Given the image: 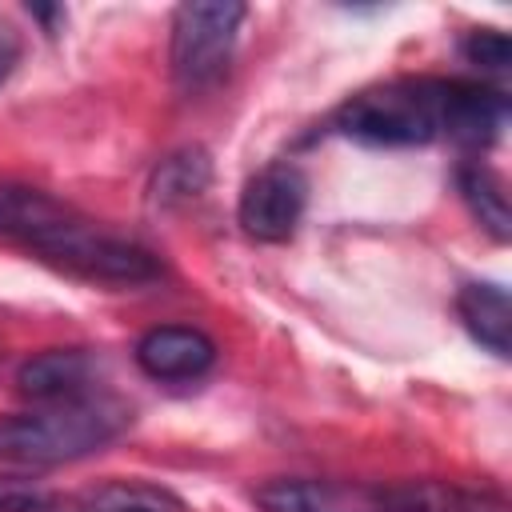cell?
Listing matches in <instances>:
<instances>
[{
    "instance_id": "1",
    "label": "cell",
    "mask_w": 512,
    "mask_h": 512,
    "mask_svg": "<svg viewBox=\"0 0 512 512\" xmlns=\"http://www.w3.org/2000/svg\"><path fill=\"white\" fill-rule=\"evenodd\" d=\"M124 424V412L104 400L44 404L36 412L0 416V464H68L100 452Z\"/></svg>"
},
{
    "instance_id": "12",
    "label": "cell",
    "mask_w": 512,
    "mask_h": 512,
    "mask_svg": "<svg viewBox=\"0 0 512 512\" xmlns=\"http://www.w3.org/2000/svg\"><path fill=\"white\" fill-rule=\"evenodd\" d=\"M456 188L468 204V212L476 216V224L492 236V240H508L512 236V212H508V192H504V180L480 164V160H464L456 168Z\"/></svg>"
},
{
    "instance_id": "4",
    "label": "cell",
    "mask_w": 512,
    "mask_h": 512,
    "mask_svg": "<svg viewBox=\"0 0 512 512\" xmlns=\"http://www.w3.org/2000/svg\"><path fill=\"white\" fill-rule=\"evenodd\" d=\"M44 264L60 268L64 276L88 280V284H112V288H136L160 276V264L148 248L108 236L100 228H92L88 220H80L48 256Z\"/></svg>"
},
{
    "instance_id": "2",
    "label": "cell",
    "mask_w": 512,
    "mask_h": 512,
    "mask_svg": "<svg viewBox=\"0 0 512 512\" xmlns=\"http://www.w3.org/2000/svg\"><path fill=\"white\" fill-rule=\"evenodd\" d=\"M444 92L448 80H392L356 92L340 112L336 128L372 148H412L444 136Z\"/></svg>"
},
{
    "instance_id": "7",
    "label": "cell",
    "mask_w": 512,
    "mask_h": 512,
    "mask_svg": "<svg viewBox=\"0 0 512 512\" xmlns=\"http://www.w3.org/2000/svg\"><path fill=\"white\" fill-rule=\"evenodd\" d=\"M136 364L152 380H196L216 364V344L188 324H164L140 336L136 344Z\"/></svg>"
},
{
    "instance_id": "5",
    "label": "cell",
    "mask_w": 512,
    "mask_h": 512,
    "mask_svg": "<svg viewBox=\"0 0 512 512\" xmlns=\"http://www.w3.org/2000/svg\"><path fill=\"white\" fill-rule=\"evenodd\" d=\"M304 204H308L304 172L296 164L280 160V164L260 168L244 184L240 204H236V220L252 240L284 244V240H292V232H296V224L304 216Z\"/></svg>"
},
{
    "instance_id": "14",
    "label": "cell",
    "mask_w": 512,
    "mask_h": 512,
    "mask_svg": "<svg viewBox=\"0 0 512 512\" xmlns=\"http://www.w3.org/2000/svg\"><path fill=\"white\" fill-rule=\"evenodd\" d=\"M88 512H180V500L160 488V484H144V480H112L104 488H96L84 500Z\"/></svg>"
},
{
    "instance_id": "3",
    "label": "cell",
    "mask_w": 512,
    "mask_h": 512,
    "mask_svg": "<svg viewBox=\"0 0 512 512\" xmlns=\"http://www.w3.org/2000/svg\"><path fill=\"white\" fill-rule=\"evenodd\" d=\"M248 8L232 0H204V4H180L172 16V48L168 64L184 92L212 88L236 48V32L244 24Z\"/></svg>"
},
{
    "instance_id": "10",
    "label": "cell",
    "mask_w": 512,
    "mask_h": 512,
    "mask_svg": "<svg viewBox=\"0 0 512 512\" xmlns=\"http://www.w3.org/2000/svg\"><path fill=\"white\" fill-rule=\"evenodd\" d=\"M264 512H372L376 488H348L332 480H272L256 492Z\"/></svg>"
},
{
    "instance_id": "9",
    "label": "cell",
    "mask_w": 512,
    "mask_h": 512,
    "mask_svg": "<svg viewBox=\"0 0 512 512\" xmlns=\"http://www.w3.org/2000/svg\"><path fill=\"white\" fill-rule=\"evenodd\" d=\"M16 384L28 400L36 404H68V400H88L92 384V356L80 348H48L32 360L20 364Z\"/></svg>"
},
{
    "instance_id": "18",
    "label": "cell",
    "mask_w": 512,
    "mask_h": 512,
    "mask_svg": "<svg viewBox=\"0 0 512 512\" xmlns=\"http://www.w3.org/2000/svg\"><path fill=\"white\" fill-rule=\"evenodd\" d=\"M372 512H412V508H400V504H384L380 496H376V508Z\"/></svg>"
},
{
    "instance_id": "6",
    "label": "cell",
    "mask_w": 512,
    "mask_h": 512,
    "mask_svg": "<svg viewBox=\"0 0 512 512\" xmlns=\"http://www.w3.org/2000/svg\"><path fill=\"white\" fill-rule=\"evenodd\" d=\"M76 220L80 216L44 188L12 184V180L0 184V240L8 244H24L28 252L44 256Z\"/></svg>"
},
{
    "instance_id": "17",
    "label": "cell",
    "mask_w": 512,
    "mask_h": 512,
    "mask_svg": "<svg viewBox=\"0 0 512 512\" xmlns=\"http://www.w3.org/2000/svg\"><path fill=\"white\" fill-rule=\"evenodd\" d=\"M16 60H20V40H16L12 24H4V20H0V84L12 76Z\"/></svg>"
},
{
    "instance_id": "16",
    "label": "cell",
    "mask_w": 512,
    "mask_h": 512,
    "mask_svg": "<svg viewBox=\"0 0 512 512\" xmlns=\"http://www.w3.org/2000/svg\"><path fill=\"white\" fill-rule=\"evenodd\" d=\"M48 488L24 476H0V512H44L48 508Z\"/></svg>"
},
{
    "instance_id": "13",
    "label": "cell",
    "mask_w": 512,
    "mask_h": 512,
    "mask_svg": "<svg viewBox=\"0 0 512 512\" xmlns=\"http://www.w3.org/2000/svg\"><path fill=\"white\" fill-rule=\"evenodd\" d=\"M212 184V160L204 148H180L172 156L160 160V168L152 172V204L160 208H180L192 204L208 192Z\"/></svg>"
},
{
    "instance_id": "15",
    "label": "cell",
    "mask_w": 512,
    "mask_h": 512,
    "mask_svg": "<svg viewBox=\"0 0 512 512\" xmlns=\"http://www.w3.org/2000/svg\"><path fill=\"white\" fill-rule=\"evenodd\" d=\"M460 52H464L468 64H476V68L488 72V76H500V72H508V64H512V44H508V36L496 32V28H476V32H468L464 44H460Z\"/></svg>"
},
{
    "instance_id": "11",
    "label": "cell",
    "mask_w": 512,
    "mask_h": 512,
    "mask_svg": "<svg viewBox=\"0 0 512 512\" xmlns=\"http://www.w3.org/2000/svg\"><path fill=\"white\" fill-rule=\"evenodd\" d=\"M456 312H460V324L468 328V336L488 348L492 356H508L512 348V308H508V292L500 284H488V280H472L456 292Z\"/></svg>"
},
{
    "instance_id": "8",
    "label": "cell",
    "mask_w": 512,
    "mask_h": 512,
    "mask_svg": "<svg viewBox=\"0 0 512 512\" xmlns=\"http://www.w3.org/2000/svg\"><path fill=\"white\" fill-rule=\"evenodd\" d=\"M508 124V100L496 88L448 80L444 92V136L464 148H488Z\"/></svg>"
}]
</instances>
